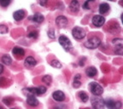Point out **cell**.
Wrapping results in <instances>:
<instances>
[{"label":"cell","mask_w":123,"mask_h":109,"mask_svg":"<svg viewBox=\"0 0 123 109\" xmlns=\"http://www.w3.org/2000/svg\"><path fill=\"white\" fill-rule=\"evenodd\" d=\"M69 9L72 12L75 13V12H78L80 10V3L78 0H72L71 3H70V5H69Z\"/></svg>","instance_id":"7c38bea8"},{"label":"cell","mask_w":123,"mask_h":109,"mask_svg":"<svg viewBox=\"0 0 123 109\" xmlns=\"http://www.w3.org/2000/svg\"><path fill=\"white\" fill-rule=\"evenodd\" d=\"M0 109H4V108H3V107H0Z\"/></svg>","instance_id":"836d02e7"},{"label":"cell","mask_w":123,"mask_h":109,"mask_svg":"<svg viewBox=\"0 0 123 109\" xmlns=\"http://www.w3.org/2000/svg\"><path fill=\"white\" fill-rule=\"evenodd\" d=\"M27 36L30 38H38V32H34V31H33V32H31Z\"/></svg>","instance_id":"4316f807"},{"label":"cell","mask_w":123,"mask_h":109,"mask_svg":"<svg viewBox=\"0 0 123 109\" xmlns=\"http://www.w3.org/2000/svg\"><path fill=\"white\" fill-rule=\"evenodd\" d=\"M2 61L4 65L10 66V64L12 63V59L10 56H8V55H4V56L2 57Z\"/></svg>","instance_id":"ffe728a7"},{"label":"cell","mask_w":123,"mask_h":109,"mask_svg":"<svg viewBox=\"0 0 123 109\" xmlns=\"http://www.w3.org/2000/svg\"><path fill=\"white\" fill-rule=\"evenodd\" d=\"M48 37L50 38H55L56 35H55V31H54L53 29H50V30L48 31Z\"/></svg>","instance_id":"83f0119b"},{"label":"cell","mask_w":123,"mask_h":109,"mask_svg":"<svg viewBox=\"0 0 123 109\" xmlns=\"http://www.w3.org/2000/svg\"><path fill=\"white\" fill-rule=\"evenodd\" d=\"M46 92V87L39 86L38 88H25L22 90V93L26 96H40V95L44 94Z\"/></svg>","instance_id":"6da1fadb"},{"label":"cell","mask_w":123,"mask_h":109,"mask_svg":"<svg viewBox=\"0 0 123 109\" xmlns=\"http://www.w3.org/2000/svg\"><path fill=\"white\" fill-rule=\"evenodd\" d=\"M97 73H98V71H97V69L94 67H89L86 70V74L89 78H93V77L96 76Z\"/></svg>","instance_id":"2e32d148"},{"label":"cell","mask_w":123,"mask_h":109,"mask_svg":"<svg viewBox=\"0 0 123 109\" xmlns=\"http://www.w3.org/2000/svg\"><path fill=\"white\" fill-rule=\"evenodd\" d=\"M68 23V21L67 17H65L63 15H59V16L56 17V24L59 27H61V28H64V27H67Z\"/></svg>","instance_id":"9c48e42d"},{"label":"cell","mask_w":123,"mask_h":109,"mask_svg":"<svg viewBox=\"0 0 123 109\" xmlns=\"http://www.w3.org/2000/svg\"><path fill=\"white\" fill-rule=\"evenodd\" d=\"M115 52L117 55H122V52H123V48H122V44H117V45L115 46Z\"/></svg>","instance_id":"cb8c5ba5"},{"label":"cell","mask_w":123,"mask_h":109,"mask_svg":"<svg viewBox=\"0 0 123 109\" xmlns=\"http://www.w3.org/2000/svg\"><path fill=\"white\" fill-rule=\"evenodd\" d=\"M8 33V27L5 25H0V34H5Z\"/></svg>","instance_id":"484cf974"},{"label":"cell","mask_w":123,"mask_h":109,"mask_svg":"<svg viewBox=\"0 0 123 109\" xmlns=\"http://www.w3.org/2000/svg\"><path fill=\"white\" fill-rule=\"evenodd\" d=\"M81 76L80 74H76L74 77V83H73V86L74 88H79L80 86L81 85Z\"/></svg>","instance_id":"d6986e66"},{"label":"cell","mask_w":123,"mask_h":109,"mask_svg":"<svg viewBox=\"0 0 123 109\" xmlns=\"http://www.w3.org/2000/svg\"><path fill=\"white\" fill-rule=\"evenodd\" d=\"M50 65L53 67H55V68H61L62 67L61 62H60L59 61H57V60H52V61H50Z\"/></svg>","instance_id":"7402d4cb"},{"label":"cell","mask_w":123,"mask_h":109,"mask_svg":"<svg viewBox=\"0 0 123 109\" xmlns=\"http://www.w3.org/2000/svg\"><path fill=\"white\" fill-rule=\"evenodd\" d=\"M52 97L56 102H63L65 100V95L61 90H56L52 94Z\"/></svg>","instance_id":"30bf717a"},{"label":"cell","mask_w":123,"mask_h":109,"mask_svg":"<svg viewBox=\"0 0 123 109\" xmlns=\"http://www.w3.org/2000/svg\"><path fill=\"white\" fill-rule=\"evenodd\" d=\"M89 89L90 91L92 92V94H93L95 96H99L103 94L104 92V89L99 84L96 82H92L89 84Z\"/></svg>","instance_id":"3957f363"},{"label":"cell","mask_w":123,"mask_h":109,"mask_svg":"<svg viewBox=\"0 0 123 109\" xmlns=\"http://www.w3.org/2000/svg\"><path fill=\"white\" fill-rule=\"evenodd\" d=\"M13 17L15 21H21V20H22L23 18L25 17V11L22 10H16V11L13 14Z\"/></svg>","instance_id":"5bb4252c"},{"label":"cell","mask_w":123,"mask_h":109,"mask_svg":"<svg viewBox=\"0 0 123 109\" xmlns=\"http://www.w3.org/2000/svg\"><path fill=\"white\" fill-rule=\"evenodd\" d=\"M27 103L28 104L29 106H31V107H37V106L39 104V102H38V99H37L35 96H27Z\"/></svg>","instance_id":"9a60e30c"},{"label":"cell","mask_w":123,"mask_h":109,"mask_svg":"<svg viewBox=\"0 0 123 109\" xmlns=\"http://www.w3.org/2000/svg\"><path fill=\"white\" fill-rule=\"evenodd\" d=\"M91 102H92L93 109H104V107H105L104 101L99 96H94L92 99Z\"/></svg>","instance_id":"5b68a950"},{"label":"cell","mask_w":123,"mask_h":109,"mask_svg":"<svg viewBox=\"0 0 123 109\" xmlns=\"http://www.w3.org/2000/svg\"><path fill=\"white\" fill-rule=\"evenodd\" d=\"M110 1H113V2H114V1H115V0H110Z\"/></svg>","instance_id":"e575fe53"},{"label":"cell","mask_w":123,"mask_h":109,"mask_svg":"<svg viewBox=\"0 0 123 109\" xmlns=\"http://www.w3.org/2000/svg\"><path fill=\"white\" fill-rule=\"evenodd\" d=\"M72 34L75 39H83L86 37V31L79 27H75L72 30Z\"/></svg>","instance_id":"8992f818"},{"label":"cell","mask_w":123,"mask_h":109,"mask_svg":"<svg viewBox=\"0 0 123 109\" xmlns=\"http://www.w3.org/2000/svg\"><path fill=\"white\" fill-rule=\"evenodd\" d=\"M93 2H94V0H87L84 4V9L89 10L90 9V3H93Z\"/></svg>","instance_id":"f1b7e54d"},{"label":"cell","mask_w":123,"mask_h":109,"mask_svg":"<svg viewBox=\"0 0 123 109\" xmlns=\"http://www.w3.org/2000/svg\"><path fill=\"white\" fill-rule=\"evenodd\" d=\"M79 97L83 102H86L87 101H88V96H87L86 93V92H84V91L80 92V93H79Z\"/></svg>","instance_id":"44dd1931"},{"label":"cell","mask_w":123,"mask_h":109,"mask_svg":"<svg viewBox=\"0 0 123 109\" xmlns=\"http://www.w3.org/2000/svg\"><path fill=\"white\" fill-rule=\"evenodd\" d=\"M100 44H101V40L98 37H92L85 43V46L90 50H94V49L98 48Z\"/></svg>","instance_id":"7a4b0ae2"},{"label":"cell","mask_w":123,"mask_h":109,"mask_svg":"<svg viewBox=\"0 0 123 109\" xmlns=\"http://www.w3.org/2000/svg\"><path fill=\"white\" fill-rule=\"evenodd\" d=\"M113 44H122V39L121 38H115V39H114L113 40Z\"/></svg>","instance_id":"4dcf8cb0"},{"label":"cell","mask_w":123,"mask_h":109,"mask_svg":"<svg viewBox=\"0 0 123 109\" xmlns=\"http://www.w3.org/2000/svg\"><path fill=\"white\" fill-rule=\"evenodd\" d=\"M92 24H93L95 27H102L104 24V22H105V18H104L103 15H97L92 17Z\"/></svg>","instance_id":"ba28073f"},{"label":"cell","mask_w":123,"mask_h":109,"mask_svg":"<svg viewBox=\"0 0 123 109\" xmlns=\"http://www.w3.org/2000/svg\"><path fill=\"white\" fill-rule=\"evenodd\" d=\"M12 53H13V55H15V56L18 58L23 57L24 55H25V51H24V50L21 49V48H20V47H15V48L12 50Z\"/></svg>","instance_id":"4fadbf2b"},{"label":"cell","mask_w":123,"mask_h":109,"mask_svg":"<svg viewBox=\"0 0 123 109\" xmlns=\"http://www.w3.org/2000/svg\"><path fill=\"white\" fill-rule=\"evenodd\" d=\"M38 2L41 6H45L47 4V0H38Z\"/></svg>","instance_id":"1f68e13d"},{"label":"cell","mask_w":123,"mask_h":109,"mask_svg":"<svg viewBox=\"0 0 123 109\" xmlns=\"http://www.w3.org/2000/svg\"><path fill=\"white\" fill-rule=\"evenodd\" d=\"M11 3V0H0V5L2 7H7Z\"/></svg>","instance_id":"d4e9b609"},{"label":"cell","mask_w":123,"mask_h":109,"mask_svg":"<svg viewBox=\"0 0 123 109\" xmlns=\"http://www.w3.org/2000/svg\"><path fill=\"white\" fill-rule=\"evenodd\" d=\"M36 64H37L36 60L33 57H32V56H28L27 58H26L25 62H24V65H25V67H27V68H31V67H34Z\"/></svg>","instance_id":"8fae6325"},{"label":"cell","mask_w":123,"mask_h":109,"mask_svg":"<svg viewBox=\"0 0 123 109\" xmlns=\"http://www.w3.org/2000/svg\"><path fill=\"white\" fill-rule=\"evenodd\" d=\"M110 10V5L106 3H104V4H101L99 6V13L102 14V15H104V14H107Z\"/></svg>","instance_id":"e0dca14e"},{"label":"cell","mask_w":123,"mask_h":109,"mask_svg":"<svg viewBox=\"0 0 123 109\" xmlns=\"http://www.w3.org/2000/svg\"><path fill=\"white\" fill-rule=\"evenodd\" d=\"M3 102H4V104L9 106L11 104V102H13V100H12L11 98H4V99L3 100Z\"/></svg>","instance_id":"f546056e"},{"label":"cell","mask_w":123,"mask_h":109,"mask_svg":"<svg viewBox=\"0 0 123 109\" xmlns=\"http://www.w3.org/2000/svg\"><path fill=\"white\" fill-rule=\"evenodd\" d=\"M42 81H43L44 83H45L46 84H48V85H50V84H51V81H52L51 76H50V75H45V76L43 77Z\"/></svg>","instance_id":"603a6c76"},{"label":"cell","mask_w":123,"mask_h":109,"mask_svg":"<svg viewBox=\"0 0 123 109\" xmlns=\"http://www.w3.org/2000/svg\"><path fill=\"white\" fill-rule=\"evenodd\" d=\"M32 19H33V21H34V22H36V23H42L44 20V15H41L40 13H36L33 15Z\"/></svg>","instance_id":"ac0fdd59"},{"label":"cell","mask_w":123,"mask_h":109,"mask_svg":"<svg viewBox=\"0 0 123 109\" xmlns=\"http://www.w3.org/2000/svg\"><path fill=\"white\" fill-rule=\"evenodd\" d=\"M3 71H4V66L2 64H0V74L3 73Z\"/></svg>","instance_id":"d6a6232c"},{"label":"cell","mask_w":123,"mask_h":109,"mask_svg":"<svg viewBox=\"0 0 123 109\" xmlns=\"http://www.w3.org/2000/svg\"><path fill=\"white\" fill-rule=\"evenodd\" d=\"M59 44L62 45V47L66 50V51H70L73 49V45L68 38H67L64 35H62L59 37Z\"/></svg>","instance_id":"277c9868"},{"label":"cell","mask_w":123,"mask_h":109,"mask_svg":"<svg viewBox=\"0 0 123 109\" xmlns=\"http://www.w3.org/2000/svg\"><path fill=\"white\" fill-rule=\"evenodd\" d=\"M104 104L109 109H121V102H115L112 99H108L104 102Z\"/></svg>","instance_id":"52a82bcc"}]
</instances>
